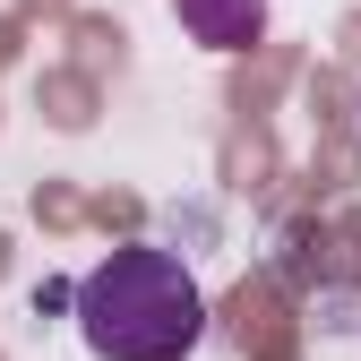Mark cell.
Returning <instances> with one entry per match:
<instances>
[{
  "label": "cell",
  "mask_w": 361,
  "mask_h": 361,
  "mask_svg": "<svg viewBox=\"0 0 361 361\" xmlns=\"http://www.w3.org/2000/svg\"><path fill=\"white\" fill-rule=\"evenodd\" d=\"M69 310H78V336L95 361H180L207 327L198 276L155 241H129L104 267H86Z\"/></svg>",
  "instance_id": "obj_1"
},
{
  "label": "cell",
  "mask_w": 361,
  "mask_h": 361,
  "mask_svg": "<svg viewBox=\"0 0 361 361\" xmlns=\"http://www.w3.org/2000/svg\"><path fill=\"white\" fill-rule=\"evenodd\" d=\"M172 9L207 52H250L258 26H267V0H172Z\"/></svg>",
  "instance_id": "obj_2"
}]
</instances>
